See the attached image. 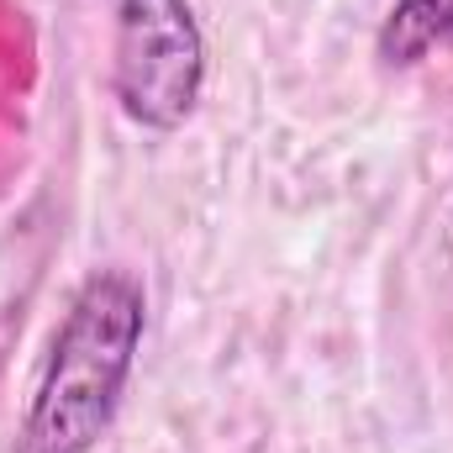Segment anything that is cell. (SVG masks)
<instances>
[{
    "instance_id": "cell-1",
    "label": "cell",
    "mask_w": 453,
    "mask_h": 453,
    "mask_svg": "<svg viewBox=\"0 0 453 453\" xmlns=\"http://www.w3.org/2000/svg\"><path fill=\"white\" fill-rule=\"evenodd\" d=\"M148 333V296L132 269H96L48 348L42 380L27 401L16 453H96L111 433L137 348Z\"/></svg>"
},
{
    "instance_id": "cell-2",
    "label": "cell",
    "mask_w": 453,
    "mask_h": 453,
    "mask_svg": "<svg viewBox=\"0 0 453 453\" xmlns=\"http://www.w3.org/2000/svg\"><path fill=\"white\" fill-rule=\"evenodd\" d=\"M111 85L148 132H180L206 90V32L190 0H116Z\"/></svg>"
},
{
    "instance_id": "cell-3",
    "label": "cell",
    "mask_w": 453,
    "mask_h": 453,
    "mask_svg": "<svg viewBox=\"0 0 453 453\" xmlns=\"http://www.w3.org/2000/svg\"><path fill=\"white\" fill-rule=\"evenodd\" d=\"M374 48L390 69H411L427 53L453 48V0H395L380 21Z\"/></svg>"
}]
</instances>
